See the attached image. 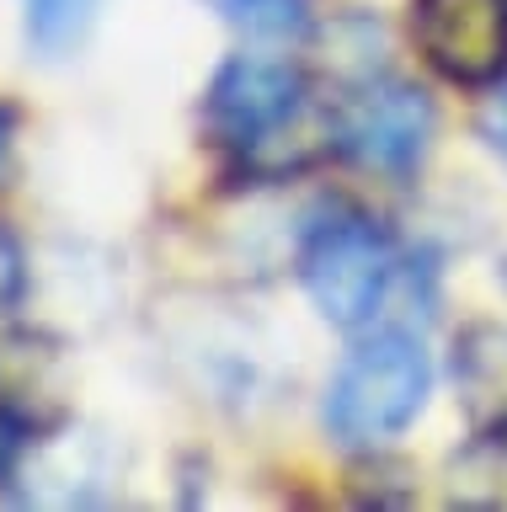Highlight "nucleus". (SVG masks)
Listing matches in <instances>:
<instances>
[{
  "label": "nucleus",
  "instance_id": "3",
  "mask_svg": "<svg viewBox=\"0 0 507 512\" xmlns=\"http://www.w3.org/2000/svg\"><path fill=\"white\" fill-rule=\"evenodd\" d=\"M395 278H401L395 235L358 208H337L321 224H310L305 246H299V283L315 310L342 331L374 326Z\"/></svg>",
  "mask_w": 507,
  "mask_h": 512
},
{
  "label": "nucleus",
  "instance_id": "12",
  "mask_svg": "<svg viewBox=\"0 0 507 512\" xmlns=\"http://www.w3.org/2000/svg\"><path fill=\"white\" fill-rule=\"evenodd\" d=\"M11 128H17V112H11V102H0V160H6V144H11Z\"/></svg>",
  "mask_w": 507,
  "mask_h": 512
},
{
  "label": "nucleus",
  "instance_id": "2",
  "mask_svg": "<svg viewBox=\"0 0 507 512\" xmlns=\"http://www.w3.org/2000/svg\"><path fill=\"white\" fill-rule=\"evenodd\" d=\"M433 363L411 331H374L337 363L326 384V432L347 454H374L422 416Z\"/></svg>",
  "mask_w": 507,
  "mask_h": 512
},
{
  "label": "nucleus",
  "instance_id": "10",
  "mask_svg": "<svg viewBox=\"0 0 507 512\" xmlns=\"http://www.w3.org/2000/svg\"><path fill=\"white\" fill-rule=\"evenodd\" d=\"M475 128H481V139L507 160V75L491 86V96L481 102V112H475Z\"/></svg>",
  "mask_w": 507,
  "mask_h": 512
},
{
  "label": "nucleus",
  "instance_id": "5",
  "mask_svg": "<svg viewBox=\"0 0 507 512\" xmlns=\"http://www.w3.org/2000/svg\"><path fill=\"white\" fill-rule=\"evenodd\" d=\"M411 38L454 86H497L507 75V0H411Z\"/></svg>",
  "mask_w": 507,
  "mask_h": 512
},
{
  "label": "nucleus",
  "instance_id": "9",
  "mask_svg": "<svg viewBox=\"0 0 507 512\" xmlns=\"http://www.w3.org/2000/svg\"><path fill=\"white\" fill-rule=\"evenodd\" d=\"M27 443H33V416H27L17 400L0 395V486H6L11 475H17V464L27 454Z\"/></svg>",
  "mask_w": 507,
  "mask_h": 512
},
{
  "label": "nucleus",
  "instance_id": "11",
  "mask_svg": "<svg viewBox=\"0 0 507 512\" xmlns=\"http://www.w3.org/2000/svg\"><path fill=\"white\" fill-rule=\"evenodd\" d=\"M22 283H27V262H22V246H17V235H11L6 224H0V310H6V304H17Z\"/></svg>",
  "mask_w": 507,
  "mask_h": 512
},
{
  "label": "nucleus",
  "instance_id": "1",
  "mask_svg": "<svg viewBox=\"0 0 507 512\" xmlns=\"http://www.w3.org/2000/svg\"><path fill=\"white\" fill-rule=\"evenodd\" d=\"M203 134L246 176H283L337 150V123L331 107L315 102L310 75L262 54H230L214 70L203 91Z\"/></svg>",
  "mask_w": 507,
  "mask_h": 512
},
{
  "label": "nucleus",
  "instance_id": "6",
  "mask_svg": "<svg viewBox=\"0 0 507 512\" xmlns=\"http://www.w3.org/2000/svg\"><path fill=\"white\" fill-rule=\"evenodd\" d=\"M454 390L475 438H507V326H465L454 342Z\"/></svg>",
  "mask_w": 507,
  "mask_h": 512
},
{
  "label": "nucleus",
  "instance_id": "4",
  "mask_svg": "<svg viewBox=\"0 0 507 512\" xmlns=\"http://www.w3.org/2000/svg\"><path fill=\"white\" fill-rule=\"evenodd\" d=\"M331 123H337V150L353 166L395 176V182L422 166L438 134L433 96L395 75H363L353 91L331 102Z\"/></svg>",
  "mask_w": 507,
  "mask_h": 512
},
{
  "label": "nucleus",
  "instance_id": "7",
  "mask_svg": "<svg viewBox=\"0 0 507 512\" xmlns=\"http://www.w3.org/2000/svg\"><path fill=\"white\" fill-rule=\"evenodd\" d=\"M27 16V43L43 59H65L81 48V38L97 22V0H22Z\"/></svg>",
  "mask_w": 507,
  "mask_h": 512
},
{
  "label": "nucleus",
  "instance_id": "8",
  "mask_svg": "<svg viewBox=\"0 0 507 512\" xmlns=\"http://www.w3.org/2000/svg\"><path fill=\"white\" fill-rule=\"evenodd\" d=\"M230 27L251 32V38H305L310 32V0H209Z\"/></svg>",
  "mask_w": 507,
  "mask_h": 512
}]
</instances>
